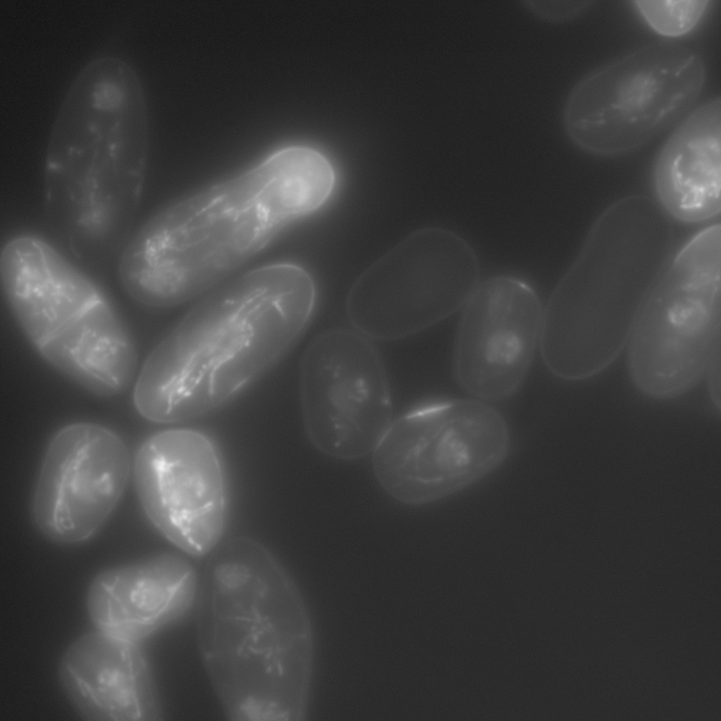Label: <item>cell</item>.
Returning a JSON list of instances; mask_svg holds the SVG:
<instances>
[{
  "label": "cell",
  "instance_id": "1",
  "mask_svg": "<svg viewBox=\"0 0 721 721\" xmlns=\"http://www.w3.org/2000/svg\"><path fill=\"white\" fill-rule=\"evenodd\" d=\"M336 182L319 151L292 146L175 202L125 246L119 279L136 301L166 308L209 290L285 227L320 208Z\"/></svg>",
  "mask_w": 721,
  "mask_h": 721
},
{
  "label": "cell",
  "instance_id": "2",
  "mask_svg": "<svg viewBox=\"0 0 721 721\" xmlns=\"http://www.w3.org/2000/svg\"><path fill=\"white\" fill-rule=\"evenodd\" d=\"M315 300L311 275L287 263L252 270L218 288L146 358L133 391L137 411L173 424L227 403L292 346Z\"/></svg>",
  "mask_w": 721,
  "mask_h": 721
},
{
  "label": "cell",
  "instance_id": "3",
  "mask_svg": "<svg viewBox=\"0 0 721 721\" xmlns=\"http://www.w3.org/2000/svg\"><path fill=\"white\" fill-rule=\"evenodd\" d=\"M8 306L35 350L87 391L125 390L137 367L132 339L99 289L52 246L35 237L0 258Z\"/></svg>",
  "mask_w": 721,
  "mask_h": 721
},
{
  "label": "cell",
  "instance_id": "4",
  "mask_svg": "<svg viewBox=\"0 0 721 721\" xmlns=\"http://www.w3.org/2000/svg\"><path fill=\"white\" fill-rule=\"evenodd\" d=\"M721 228L690 239L650 287L629 338L637 387L656 398L693 387L715 359L720 341Z\"/></svg>",
  "mask_w": 721,
  "mask_h": 721
},
{
  "label": "cell",
  "instance_id": "5",
  "mask_svg": "<svg viewBox=\"0 0 721 721\" xmlns=\"http://www.w3.org/2000/svg\"><path fill=\"white\" fill-rule=\"evenodd\" d=\"M706 80L703 58L692 49L672 42L644 46L577 83L564 108L565 131L587 152L632 151L684 113Z\"/></svg>",
  "mask_w": 721,
  "mask_h": 721
},
{
  "label": "cell",
  "instance_id": "6",
  "mask_svg": "<svg viewBox=\"0 0 721 721\" xmlns=\"http://www.w3.org/2000/svg\"><path fill=\"white\" fill-rule=\"evenodd\" d=\"M285 575L264 553L236 556L204 581L199 632L203 654L229 712L249 719L279 713L280 675L273 591Z\"/></svg>",
  "mask_w": 721,
  "mask_h": 721
},
{
  "label": "cell",
  "instance_id": "7",
  "mask_svg": "<svg viewBox=\"0 0 721 721\" xmlns=\"http://www.w3.org/2000/svg\"><path fill=\"white\" fill-rule=\"evenodd\" d=\"M510 449L503 417L480 399L425 404L392 420L372 453L391 498L419 506L448 498L496 470Z\"/></svg>",
  "mask_w": 721,
  "mask_h": 721
},
{
  "label": "cell",
  "instance_id": "8",
  "mask_svg": "<svg viewBox=\"0 0 721 721\" xmlns=\"http://www.w3.org/2000/svg\"><path fill=\"white\" fill-rule=\"evenodd\" d=\"M299 384L307 437L329 457L351 460L372 453L393 420L382 359L356 330L317 335L302 355Z\"/></svg>",
  "mask_w": 721,
  "mask_h": 721
},
{
  "label": "cell",
  "instance_id": "9",
  "mask_svg": "<svg viewBox=\"0 0 721 721\" xmlns=\"http://www.w3.org/2000/svg\"><path fill=\"white\" fill-rule=\"evenodd\" d=\"M408 270L373 267L353 285L346 313L369 339L418 332L463 307L479 284L477 257L452 230L430 227L408 238Z\"/></svg>",
  "mask_w": 721,
  "mask_h": 721
},
{
  "label": "cell",
  "instance_id": "10",
  "mask_svg": "<svg viewBox=\"0 0 721 721\" xmlns=\"http://www.w3.org/2000/svg\"><path fill=\"white\" fill-rule=\"evenodd\" d=\"M136 492L154 528L192 556L213 550L225 530L227 494L215 445L204 434L170 429L146 439L133 464Z\"/></svg>",
  "mask_w": 721,
  "mask_h": 721
},
{
  "label": "cell",
  "instance_id": "11",
  "mask_svg": "<svg viewBox=\"0 0 721 721\" xmlns=\"http://www.w3.org/2000/svg\"><path fill=\"white\" fill-rule=\"evenodd\" d=\"M130 465L127 447L108 428L86 422L61 428L49 443L35 487V525L56 543L88 540L115 508Z\"/></svg>",
  "mask_w": 721,
  "mask_h": 721
},
{
  "label": "cell",
  "instance_id": "12",
  "mask_svg": "<svg viewBox=\"0 0 721 721\" xmlns=\"http://www.w3.org/2000/svg\"><path fill=\"white\" fill-rule=\"evenodd\" d=\"M463 308L455 378L478 399H506L522 383L539 344L541 300L525 280L499 275L479 282Z\"/></svg>",
  "mask_w": 721,
  "mask_h": 721
},
{
  "label": "cell",
  "instance_id": "13",
  "mask_svg": "<svg viewBox=\"0 0 721 721\" xmlns=\"http://www.w3.org/2000/svg\"><path fill=\"white\" fill-rule=\"evenodd\" d=\"M646 295L568 270L543 310L539 347L546 367L570 380L603 370L629 339Z\"/></svg>",
  "mask_w": 721,
  "mask_h": 721
},
{
  "label": "cell",
  "instance_id": "14",
  "mask_svg": "<svg viewBox=\"0 0 721 721\" xmlns=\"http://www.w3.org/2000/svg\"><path fill=\"white\" fill-rule=\"evenodd\" d=\"M62 690L90 721H146L156 715L150 671L137 642L104 632L84 634L58 665Z\"/></svg>",
  "mask_w": 721,
  "mask_h": 721
},
{
  "label": "cell",
  "instance_id": "15",
  "mask_svg": "<svg viewBox=\"0 0 721 721\" xmlns=\"http://www.w3.org/2000/svg\"><path fill=\"white\" fill-rule=\"evenodd\" d=\"M196 584L192 565L163 553L97 574L87 610L97 630L137 642L184 612Z\"/></svg>",
  "mask_w": 721,
  "mask_h": 721
},
{
  "label": "cell",
  "instance_id": "16",
  "mask_svg": "<svg viewBox=\"0 0 721 721\" xmlns=\"http://www.w3.org/2000/svg\"><path fill=\"white\" fill-rule=\"evenodd\" d=\"M653 187L662 208L684 222H698L721 209V101L694 111L660 150Z\"/></svg>",
  "mask_w": 721,
  "mask_h": 721
},
{
  "label": "cell",
  "instance_id": "17",
  "mask_svg": "<svg viewBox=\"0 0 721 721\" xmlns=\"http://www.w3.org/2000/svg\"><path fill=\"white\" fill-rule=\"evenodd\" d=\"M636 8L656 33L667 37H681L690 32L698 23L708 4V0H640Z\"/></svg>",
  "mask_w": 721,
  "mask_h": 721
},
{
  "label": "cell",
  "instance_id": "18",
  "mask_svg": "<svg viewBox=\"0 0 721 721\" xmlns=\"http://www.w3.org/2000/svg\"><path fill=\"white\" fill-rule=\"evenodd\" d=\"M591 4V1L532 0L528 1V6L543 18L564 20L576 16Z\"/></svg>",
  "mask_w": 721,
  "mask_h": 721
}]
</instances>
